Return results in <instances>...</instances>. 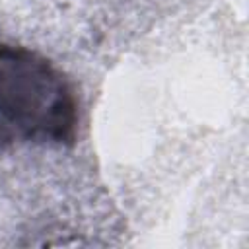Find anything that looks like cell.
<instances>
[{
    "mask_svg": "<svg viewBox=\"0 0 249 249\" xmlns=\"http://www.w3.org/2000/svg\"><path fill=\"white\" fill-rule=\"evenodd\" d=\"M78 99L64 74L25 47L0 43V144H72Z\"/></svg>",
    "mask_w": 249,
    "mask_h": 249,
    "instance_id": "6da1fadb",
    "label": "cell"
}]
</instances>
